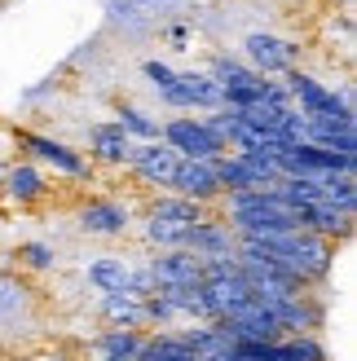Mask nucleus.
<instances>
[{"instance_id": "f03ea898", "label": "nucleus", "mask_w": 357, "mask_h": 361, "mask_svg": "<svg viewBox=\"0 0 357 361\" xmlns=\"http://www.w3.org/2000/svg\"><path fill=\"white\" fill-rule=\"evenodd\" d=\"M282 84H287L291 106H300V115H305V119H340V115H353V106L335 93V88H327L317 75H309V71H300V66H291L287 75H282Z\"/></svg>"}, {"instance_id": "ddd939ff", "label": "nucleus", "mask_w": 357, "mask_h": 361, "mask_svg": "<svg viewBox=\"0 0 357 361\" xmlns=\"http://www.w3.org/2000/svg\"><path fill=\"white\" fill-rule=\"evenodd\" d=\"M203 300L212 309V322H217V317L238 313L243 304H252V286H247L243 274H234V278H203Z\"/></svg>"}, {"instance_id": "a878e982", "label": "nucleus", "mask_w": 357, "mask_h": 361, "mask_svg": "<svg viewBox=\"0 0 357 361\" xmlns=\"http://www.w3.org/2000/svg\"><path fill=\"white\" fill-rule=\"evenodd\" d=\"M146 243L159 251H176L186 243V229L181 225H164V221H146Z\"/></svg>"}, {"instance_id": "2f4dec72", "label": "nucleus", "mask_w": 357, "mask_h": 361, "mask_svg": "<svg viewBox=\"0 0 357 361\" xmlns=\"http://www.w3.org/2000/svg\"><path fill=\"white\" fill-rule=\"evenodd\" d=\"M0 172H5V159H0Z\"/></svg>"}, {"instance_id": "1a4fd4ad", "label": "nucleus", "mask_w": 357, "mask_h": 361, "mask_svg": "<svg viewBox=\"0 0 357 361\" xmlns=\"http://www.w3.org/2000/svg\"><path fill=\"white\" fill-rule=\"evenodd\" d=\"M176 159L164 141H137L133 146V159H128V172L150 190H172V176H176Z\"/></svg>"}, {"instance_id": "20e7f679", "label": "nucleus", "mask_w": 357, "mask_h": 361, "mask_svg": "<svg viewBox=\"0 0 357 361\" xmlns=\"http://www.w3.org/2000/svg\"><path fill=\"white\" fill-rule=\"evenodd\" d=\"M159 102L172 111H217L221 106V84L207 71H176V80L168 88H159Z\"/></svg>"}, {"instance_id": "412c9836", "label": "nucleus", "mask_w": 357, "mask_h": 361, "mask_svg": "<svg viewBox=\"0 0 357 361\" xmlns=\"http://www.w3.org/2000/svg\"><path fill=\"white\" fill-rule=\"evenodd\" d=\"M146 331H128V326H106L93 335V353H111V357H137Z\"/></svg>"}, {"instance_id": "2eb2a0df", "label": "nucleus", "mask_w": 357, "mask_h": 361, "mask_svg": "<svg viewBox=\"0 0 357 361\" xmlns=\"http://www.w3.org/2000/svg\"><path fill=\"white\" fill-rule=\"evenodd\" d=\"M207 216V207H199V203H190V198H181V194H172V190H164L159 198H150L146 203V221H164V225H181V229H190L194 221H203Z\"/></svg>"}, {"instance_id": "dca6fc26", "label": "nucleus", "mask_w": 357, "mask_h": 361, "mask_svg": "<svg viewBox=\"0 0 357 361\" xmlns=\"http://www.w3.org/2000/svg\"><path fill=\"white\" fill-rule=\"evenodd\" d=\"M128 269L133 264L123 256H97V260H88L84 278L97 295H111V291H128Z\"/></svg>"}, {"instance_id": "aec40b11", "label": "nucleus", "mask_w": 357, "mask_h": 361, "mask_svg": "<svg viewBox=\"0 0 357 361\" xmlns=\"http://www.w3.org/2000/svg\"><path fill=\"white\" fill-rule=\"evenodd\" d=\"M207 75L221 84V93H225V88H247V84H256V80H260L243 58H229V53H217V58L207 62Z\"/></svg>"}, {"instance_id": "393cba45", "label": "nucleus", "mask_w": 357, "mask_h": 361, "mask_svg": "<svg viewBox=\"0 0 357 361\" xmlns=\"http://www.w3.org/2000/svg\"><path fill=\"white\" fill-rule=\"evenodd\" d=\"M291 361H327V344L317 335H282Z\"/></svg>"}, {"instance_id": "bb28decb", "label": "nucleus", "mask_w": 357, "mask_h": 361, "mask_svg": "<svg viewBox=\"0 0 357 361\" xmlns=\"http://www.w3.org/2000/svg\"><path fill=\"white\" fill-rule=\"evenodd\" d=\"M155 291H159V282H155V274H150V264H133V269H128V295L146 300V295H155Z\"/></svg>"}, {"instance_id": "f8f14e48", "label": "nucleus", "mask_w": 357, "mask_h": 361, "mask_svg": "<svg viewBox=\"0 0 357 361\" xmlns=\"http://www.w3.org/2000/svg\"><path fill=\"white\" fill-rule=\"evenodd\" d=\"M150 264V274H155V282L159 286H199L203 282V264L190 256V251H159V256H150L146 260Z\"/></svg>"}, {"instance_id": "5701e85b", "label": "nucleus", "mask_w": 357, "mask_h": 361, "mask_svg": "<svg viewBox=\"0 0 357 361\" xmlns=\"http://www.w3.org/2000/svg\"><path fill=\"white\" fill-rule=\"evenodd\" d=\"M115 123L123 133H128L133 141H159V119H150L141 106H119L115 111Z\"/></svg>"}, {"instance_id": "f257e3e1", "label": "nucleus", "mask_w": 357, "mask_h": 361, "mask_svg": "<svg viewBox=\"0 0 357 361\" xmlns=\"http://www.w3.org/2000/svg\"><path fill=\"white\" fill-rule=\"evenodd\" d=\"M13 141L27 150V159H31L35 168H53V172L66 176V180H93V164H88V154H80L75 146H66V141H58V137L18 128Z\"/></svg>"}, {"instance_id": "9d476101", "label": "nucleus", "mask_w": 357, "mask_h": 361, "mask_svg": "<svg viewBox=\"0 0 357 361\" xmlns=\"http://www.w3.org/2000/svg\"><path fill=\"white\" fill-rule=\"evenodd\" d=\"M137 141L119 128V123H93L88 128V164H106V168H128Z\"/></svg>"}, {"instance_id": "c85d7f7f", "label": "nucleus", "mask_w": 357, "mask_h": 361, "mask_svg": "<svg viewBox=\"0 0 357 361\" xmlns=\"http://www.w3.org/2000/svg\"><path fill=\"white\" fill-rule=\"evenodd\" d=\"M168 40H172V49H186L190 31H186V27H168Z\"/></svg>"}, {"instance_id": "f3484780", "label": "nucleus", "mask_w": 357, "mask_h": 361, "mask_svg": "<svg viewBox=\"0 0 357 361\" xmlns=\"http://www.w3.org/2000/svg\"><path fill=\"white\" fill-rule=\"evenodd\" d=\"M305 229L309 233H322V238H349L353 233V212H340V207H331V203H313L305 207Z\"/></svg>"}, {"instance_id": "6e6552de", "label": "nucleus", "mask_w": 357, "mask_h": 361, "mask_svg": "<svg viewBox=\"0 0 357 361\" xmlns=\"http://www.w3.org/2000/svg\"><path fill=\"white\" fill-rule=\"evenodd\" d=\"M172 194L190 198L199 207H212L221 198V176H217V159H181L172 176Z\"/></svg>"}, {"instance_id": "6ab92c4d", "label": "nucleus", "mask_w": 357, "mask_h": 361, "mask_svg": "<svg viewBox=\"0 0 357 361\" xmlns=\"http://www.w3.org/2000/svg\"><path fill=\"white\" fill-rule=\"evenodd\" d=\"M97 309L106 317V326H128V331H146V322H141V300L128 295V291H111L97 300Z\"/></svg>"}, {"instance_id": "4468645a", "label": "nucleus", "mask_w": 357, "mask_h": 361, "mask_svg": "<svg viewBox=\"0 0 357 361\" xmlns=\"http://www.w3.org/2000/svg\"><path fill=\"white\" fill-rule=\"evenodd\" d=\"M31 286L18 282L9 274H0V335L5 331H23L31 322Z\"/></svg>"}, {"instance_id": "0eeeda50", "label": "nucleus", "mask_w": 357, "mask_h": 361, "mask_svg": "<svg viewBox=\"0 0 357 361\" xmlns=\"http://www.w3.org/2000/svg\"><path fill=\"white\" fill-rule=\"evenodd\" d=\"M181 251H190L199 264H203V260H221V256H234V251H238V233L229 229L221 216H203V221H194V225L186 229Z\"/></svg>"}, {"instance_id": "c756f323", "label": "nucleus", "mask_w": 357, "mask_h": 361, "mask_svg": "<svg viewBox=\"0 0 357 361\" xmlns=\"http://www.w3.org/2000/svg\"><path fill=\"white\" fill-rule=\"evenodd\" d=\"M93 361H133V357H111V353H93Z\"/></svg>"}, {"instance_id": "9b49d317", "label": "nucleus", "mask_w": 357, "mask_h": 361, "mask_svg": "<svg viewBox=\"0 0 357 361\" xmlns=\"http://www.w3.org/2000/svg\"><path fill=\"white\" fill-rule=\"evenodd\" d=\"M0 190H5V198H13L18 207H27V203H40L49 194V176H44V168H35L31 159H18V164H5V172H0Z\"/></svg>"}, {"instance_id": "7ed1b4c3", "label": "nucleus", "mask_w": 357, "mask_h": 361, "mask_svg": "<svg viewBox=\"0 0 357 361\" xmlns=\"http://www.w3.org/2000/svg\"><path fill=\"white\" fill-rule=\"evenodd\" d=\"M159 141L176 154V159H221L229 154L217 137L207 133V123L199 115H172L159 123Z\"/></svg>"}, {"instance_id": "cd10ccee", "label": "nucleus", "mask_w": 357, "mask_h": 361, "mask_svg": "<svg viewBox=\"0 0 357 361\" xmlns=\"http://www.w3.org/2000/svg\"><path fill=\"white\" fill-rule=\"evenodd\" d=\"M141 75H146V84L159 93V88H168V84L176 80V71H172L168 62H159V58H146V62H141Z\"/></svg>"}, {"instance_id": "7c9ffc66", "label": "nucleus", "mask_w": 357, "mask_h": 361, "mask_svg": "<svg viewBox=\"0 0 357 361\" xmlns=\"http://www.w3.org/2000/svg\"><path fill=\"white\" fill-rule=\"evenodd\" d=\"M0 154H5V137H0Z\"/></svg>"}, {"instance_id": "a211bd4d", "label": "nucleus", "mask_w": 357, "mask_h": 361, "mask_svg": "<svg viewBox=\"0 0 357 361\" xmlns=\"http://www.w3.org/2000/svg\"><path fill=\"white\" fill-rule=\"evenodd\" d=\"M133 361H199V357L176 339V331H146Z\"/></svg>"}, {"instance_id": "b1692460", "label": "nucleus", "mask_w": 357, "mask_h": 361, "mask_svg": "<svg viewBox=\"0 0 357 361\" xmlns=\"http://www.w3.org/2000/svg\"><path fill=\"white\" fill-rule=\"evenodd\" d=\"M18 264L31 269V274H53L58 269V247L53 243H18Z\"/></svg>"}, {"instance_id": "423d86ee", "label": "nucleus", "mask_w": 357, "mask_h": 361, "mask_svg": "<svg viewBox=\"0 0 357 361\" xmlns=\"http://www.w3.org/2000/svg\"><path fill=\"white\" fill-rule=\"evenodd\" d=\"M75 225L88 238H123L133 229V207L119 203V198H88L75 216Z\"/></svg>"}, {"instance_id": "39448f33", "label": "nucleus", "mask_w": 357, "mask_h": 361, "mask_svg": "<svg viewBox=\"0 0 357 361\" xmlns=\"http://www.w3.org/2000/svg\"><path fill=\"white\" fill-rule=\"evenodd\" d=\"M243 62L256 75H287L296 66V44L274 35V31H247L243 35Z\"/></svg>"}, {"instance_id": "4be33fe9", "label": "nucleus", "mask_w": 357, "mask_h": 361, "mask_svg": "<svg viewBox=\"0 0 357 361\" xmlns=\"http://www.w3.org/2000/svg\"><path fill=\"white\" fill-rule=\"evenodd\" d=\"M317 190H322V203L340 207V212H357V180H353V172L317 176Z\"/></svg>"}]
</instances>
